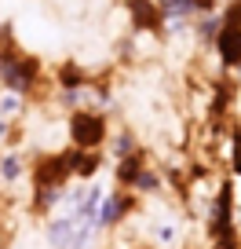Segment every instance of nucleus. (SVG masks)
I'll return each instance as SVG.
<instances>
[{
  "instance_id": "1",
  "label": "nucleus",
  "mask_w": 241,
  "mask_h": 249,
  "mask_svg": "<svg viewBox=\"0 0 241 249\" xmlns=\"http://www.w3.org/2000/svg\"><path fill=\"white\" fill-rule=\"evenodd\" d=\"M11 30H15L11 22H0V88L26 95L30 103L44 99L48 88H51V77H48L40 55L26 52Z\"/></svg>"
},
{
  "instance_id": "2",
  "label": "nucleus",
  "mask_w": 241,
  "mask_h": 249,
  "mask_svg": "<svg viewBox=\"0 0 241 249\" xmlns=\"http://www.w3.org/2000/svg\"><path fill=\"white\" fill-rule=\"evenodd\" d=\"M139 234L150 249H183L187 246V220L179 216L176 209H168L164 202L139 205Z\"/></svg>"
},
{
  "instance_id": "3",
  "label": "nucleus",
  "mask_w": 241,
  "mask_h": 249,
  "mask_svg": "<svg viewBox=\"0 0 241 249\" xmlns=\"http://www.w3.org/2000/svg\"><path fill=\"white\" fill-rule=\"evenodd\" d=\"M63 128H66V143L77 150H106V140L113 132V117L106 110L95 107H80L63 114Z\"/></svg>"
},
{
  "instance_id": "4",
  "label": "nucleus",
  "mask_w": 241,
  "mask_h": 249,
  "mask_svg": "<svg viewBox=\"0 0 241 249\" xmlns=\"http://www.w3.org/2000/svg\"><path fill=\"white\" fill-rule=\"evenodd\" d=\"M219 70L238 73L241 70V0H223L219 8V33L212 44Z\"/></svg>"
},
{
  "instance_id": "5",
  "label": "nucleus",
  "mask_w": 241,
  "mask_h": 249,
  "mask_svg": "<svg viewBox=\"0 0 241 249\" xmlns=\"http://www.w3.org/2000/svg\"><path fill=\"white\" fill-rule=\"evenodd\" d=\"M22 187H30V154L18 147H0V191L18 195Z\"/></svg>"
},
{
  "instance_id": "6",
  "label": "nucleus",
  "mask_w": 241,
  "mask_h": 249,
  "mask_svg": "<svg viewBox=\"0 0 241 249\" xmlns=\"http://www.w3.org/2000/svg\"><path fill=\"white\" fill-rule=\"evenodd\" d=\"M128 11V26L132 33H146V37H164V18L157 11L154 0H125Z\"/></svg>"
},
{
  "instance_id": "7",
  "label": "nucleus",
  "mask_w": 241,
  "mask_h": 249,
  "mask_svg": "<svg viewBox=\"0 0 241 249\" xmlns=\"http://www.w3.org/2000/svg\"><path fill=\"white\" fill-rule=\"evenodd\" d=\"M48 77H51V88H88L95 81V73L77 59H63Z\"/></svg>"
},
{
  "instance_id": "8",
  "label": "nucleus",
  "mask_w": 241,
  "mask_h": 249,
  "mask_svg": "<svg viewBox=\"0 0 241 249\" xmlns=\"http://www.w3.org/2000/svg\"><path fill=\"white\" fill-rule=\"evenodd\" d=\"M146 165H150V150L146 147H139L135 154H128V158H117V161H113V183L132 191V183L139 179V172L146 169Z\"/></svg>"
},
{
  "instance_id": "9",
  "label": "nucleus",
  "mask_w": 241,
  "mask_h": 249,
  "mask_svg": "<svg viewBox=\"0 0 241 249\" xmlns=\"http://www.w3.org/2000/svg\"><path fill=\"white\" fill-rule=\"evenodd\" d=\"M216 33H219V11H212V15H194V18H190V40H194L197 52H212Z\"/></svg>"
},
{
  "instance_id": "10",
  "label": "nucleus",
  "mask_w": 241,
  "mask_h": 249,
  "mask_svg": "<svg viewBox=\"0 0 241 249\" xmlns=\"http://www.w3.org/2000/svg\"><path fill=\"white\" fill-rule=\"evenodd\" d=\"M102 161H106V150H77L73 147V179L88 183L102 172Z\"/></svg>"
},
{
  "instance_id": "11",
  "label": "nucleus",
  "mask_w": 241,
  "mask_h": 249,
  "mask_svg": "<svg viewBox=\"0 0 241 249\" xmlns=\"http://www.w3.org/2000/svg\"><path fill=\"white\" fill-rule=\"evenodd\" d=\"M143 143H139V136H135V128H128V124H121L117 128L113 124V132H110V140H106V158H128V154H135Z\"/></svg>"
},
{
  "instance_id": "12",
  "label": "nucleus",
  "mask_w": 241,
  "mask_h": 249,
  "mask_svg": "<svg viewBox=\"0 0 241 249\" xmlns=\"http://www.w3.org/2000/svg\"><path fill=\"white\" fill-rule=\"evenodd\" d=\"M26 114H30V99L18 92H8V88H0V121H15L22 124Z\"/></svg>"
},
{
  "instance_id": "13",
  "label": "nucleus",
  "mask_w": 241,
  "mask_h": 249,
  "mask_svg": "<svg viewBox=\"0 0 241 249\" xmlns=\"http://www.w3.org/2000/svg\"><path fill=\"white\" fill-rule=\"evenodd\" d=\"M234 77H238V85H241V70H238V73H234Z\"/></svg>"
}]
</instances>
